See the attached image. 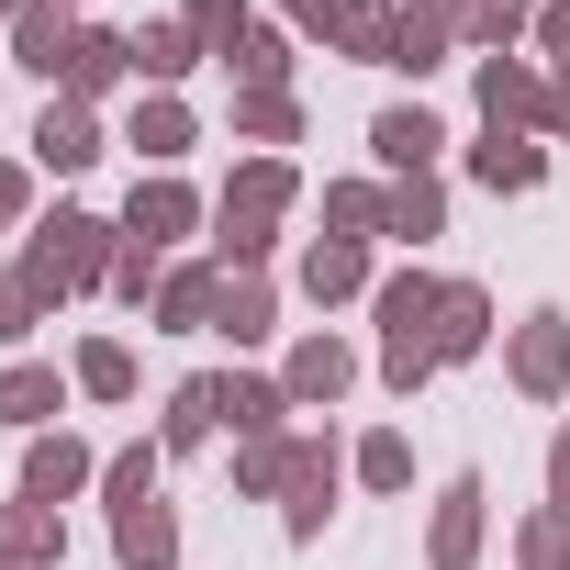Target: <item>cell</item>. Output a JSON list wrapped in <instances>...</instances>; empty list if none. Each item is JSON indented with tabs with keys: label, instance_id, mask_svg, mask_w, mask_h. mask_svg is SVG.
Returning a JSON list of instances; mask_svg holds the SVG:
<instances>
[{
	"label": "cell",
	"instance_id": "obj_12",
	"mask_svg": "<svg viewBox=\"0 0 570 570\" xmlns=\"http://www.w3.org/2000/svg\"><path fill=\"white\" fill-rule=\"evenodd\" d=\"M436 157H448V124L425 101H381L370 112V168L381 179H436Z\"/></svg>",
	"mask_w": 570,
	"mask_h": 570
},
{
	"label": "cell",
	"instance_id": "obj_30",
	"mask_svg": "<svg viewBox=\"0 0 570 570\" xmlns=\"http://www.w3.org/2000/svg\"><path fill=\"white\" fill-rule=\"evenodd\" d=\"M381 235L425 257V246L448 235V179H392V213H381Z\"/></svg>",
	"mask_w": 570,
	"mask_h": 570
},
{
	"label": "cell",
	"instance_id": "obj_13",
	"mask_svg": "<svg viewBox=\"0 0 570 570\" xmlns=\"http://www.w3.org/2000/svg\"><path fill=\"white\" fill-rule=\"evenodd\" d=\"M23 492H35V503H79V492H101V448L68 436V425L23 436Z\"/></svg>",
	"mask_w": 570,
	"mask_h": 570
},
{
	"label": "cell",
	"instance_id": "obj_16",
	"mask_svg": "<svg viewBox=\"0 0 570 570\" xmlns=\"http://www.w3.org/2000/svg\"><path fill=\"white\" fill-rule=\"evenodd\" d=\"M57 90L68 101H112V90H135V35H112V23H79V46H68V68H57Z\"/></svg>",
	"mask_w": 570,
	"mask_h": 570
},
{
	"label": "cell",
	"instance_id": "obj_6",
	"mask_svg": "<svg viewBox=\"0 0 570 570\" xmlns=\"http://www.w3.org/2000/svg\"><path fill=\"white\" fill-rule=\"evenodd\" d=\"M358 370H370V358H358L336 325H303L292 347H279V392H292V414H336V403L358 392Z\"/></svg>",
	"mask_w": 570,
	"mask_h": 570
},
{
	"label": "cell",
	"instance_id": "obj_7",
	"mask_svg": "<svg viewBox=\"0 0 570 570\" xmlns=\"http://www.w3.org/2000/svg\"><path fill=\"white\" fill-rule=\"evenodd\" d=\"M112 224H124V246H157V257H168L179 235H202V224H213V202H202L179 168H135V190H124V213H112Z\"/></svg>",
	"mask_w": 570,
	"mask_h": 570
},
{
	"label": "cell",
	"instance_id": "obj_33",
	"mask_svg": "<svg viewBox=\"0 0 570 570\" xmlns=\"http://www.w3.org/2000/svg\"><path fill=\"white\" fill-rule=\"evenodd\" d=\"M68 381H79V403H135V347L124 336H90L68 358Z\"/></svg>",
	"mask_w": 570,
	"mask_h": 570
},
{
	"label": "cell",
	"instance_id": "obj_1",
	"mask_svg": "<svg viewBox=\"0 0 570 570\" xmlns=\"http://www.w3.org/2000/svg\"><path fill=\"white\" fill-rule=\"evenodd\" d=\"M292 202H303V168H292V157H235V179L213 190V268H224V279L268 268Z\"/></svg>",
	"mask_w": 570,
	"mask_h": 570
},
{
	"label": "cell",
	"instance_id": "obj_32",
	"mask_svg": "<svg viewBox=\"0 0 570 570\" xmlns=\"http://www.w3.org/2000/svg\"><path fill=\"white\" fill-rule=\"evenodd\" d=\"M381 213H392V179L370 168V179H325V235H381Z\"/></svg>",
	"mask_w": 570,
	"mask_h": 570
},
{
	"label": "cell",
	"instance_id": "obj_38",
	"mask_svg": "<svg viewBox=\"0 0 570 570\" xmlns=\"http://www.w3.org/2000/svg\"><path fill=\"white\" fill-rule=\"evenodd\" d=\"M514 570H570V514H548V503H537V514L514 525Z\"/></svg>",
	"mask_w": 570,
	"mask_h": 570
},
{
	"label": "cell",
	"instance_id": "obj_35",
	"mask_svg": "<svg viewBox=\"0 0 570 570\" xmlns=\"http://www.w3.org/2000/svg\"><path fill=\"white\" fill-rule=\"evenodd\" d=\"M146 492H168V448L157 436H135V448L101 459V503H146Z\"/></svg>",
	"mask_w": 570,
	"mask_h": 570
},
{
	"label": "cell",
	"instance_id": "obj_22",
	"mask_svg": "<svg viewBox=\"0 0 570 570\" xmlns=\"http://www.w3.org/2000/svg\"><path fill=\"white\" fill-rule=\"evenodd\" d=\"M470 179H481L492 202H525V190H548V146H537V135H492V124H481Z\"/></svg>",
	"mask_w": 570,
	"mask_h": 570
},
{
	"label": "cell",
	"instance_id": "obj_9",
	"mask_svg": "<svg viewBox=\"0 0 570 570\" xmlns=\"http://www.w3.org/2000/svg\"><path fill=\"white\" fill-rule=\"evenodd\" d=\"M470 101L492 135H548V68L537 57H470Z\"/></svg>",
	"mask_w": 570,
	"mask_h": 570
},
{
	"label": "cell",
	"instance_id": "obj_11",
	"mask_svg": "<svg viewBox=\"0 0 570 570\" xmlns=\"http://www.w3.org/2000/svg\"><path fill=\"white\" fill-rule=\"evenodd\" d=\"M23 146H35V168H46V179H79V168H101V157H112L101 112H90V101H68V90H46V112H35V135H23Z\"/></svg>",
	"mask_w": 570,
	"mask_h": 570
},
{
	"label": "cell",
	"instance_id": "obj_15",
	"mask_svg": "<svg viewBox=\"0 0 570 570\" xmlns=\"http://www.w3.org/2000/svg\"><path fill=\"white\" fill-rule=\"evenodd\" d=\"M213 414L224 436H292V392H279V370H213Z\"/></svg>",
	"mask_w": 570,
	"mask_h": 570
},
{
	"label": "cell",
	"instance_id": "obj_44",
	"mask_svg": "<svg viewBox=\"0 0 570 570\" xmlns=\"http://www.w3.org/2000/svg\"><path fill=\"white\" fill-rule=\"evenodd\" d=\"M537 68H570V0H537Z\"/></svg>",
	"mask_w": 570,
	"mask_h": 570
},
{
	"label": "cell",
	"instance_id": "obj_29",
	"mask_svg": "<svg viewBox=\"0 0 570 570\" xmlns=\"http://www.w3.org/2000/svg\"><path fill=\"white\" fill-rule=\"evenodd\" d=\"M347 481L381 492V503H403V492H414V436H403V425H370V436L347 448Z\"/></svg>",
	"mask_w": 570,
	"mask_h": 570
},
{
	"label": "cell",
	"instance_id": "obj_2",
	"mask_svg": "<svg viewBox=\"0 0 570 570\" xmlns=\"http://www.w3.org/2000/svg\"><path fill=\"white\" fill-rule=\"evenodd\" d=\"M436 314H448V279L414 257V268H381V292H370V325H381V381L414 403L436 381Z\"/></svg>",
	"mask_w": 570,
	"mask_h": 570
},
{
	"label": "cell",
	"instance_id": "obj_28",
	"mask_svg": "<svg viewBox=\"0 0 570 570\" xmlns=\"http://www.w3.org/2000/svg\"><path fill=\"white\" fill-rule=\"evenodd\" d=\"M213 436H224V414H213V370H190V381L157 403V448L190 459V448H213Z\"/></svg>",
	"mask_w": 570,
	"mask_h": 570
},
{
	"label": "cell",
	"instance_id": "obj_42",
	"mask_svg": "<svg viewBox=\"0 0 570 570\" xmlns=\"http://www.w3.org/2000/svg\"><path fill=\"white\" fill-rule=\"evenodd\" d=\"M268 12L292 23V35H314V46H336V12H347V0H268Z\"/></svg>",
	"mask_w": 570,
	"mask_h": 570
},
{
	"label": "cell",
	"instance_id": "obj_24",
	"mask_svg": "<svg viewBox=\"0 0 570 570\" xmlns=\"http://www.w3.org/2000/svg\"><path fill=\"white\" fill-rule=\"evenodd\" d=\"M235 146H246V157L303 146V90H235Z\"/></svg>",
	"mask_w": 570,
	"mask_h": 570
},
{
	"label": "cell",
	"instance_id": "obj_18",
	"mask_svg": "<svg viewBox=\"0 0 570 570\" xmlns=\"http://www.w3.org/2000/svg\"><path fill=\"white\" fill-rule=\"evenodd\" d=\"M0 570H68V503H35V492L0 503Z\"/></svg>",
	"mask_w": 570,
	"mask_h": 570
},
{
	"label": "cell",
	"instance_id": "obj_48",
	"mask_svg": "<svg viewBox=\"0 0 570 570\" xmlns=\"http://www.w3.org/2000/svg\"><path fill=\"white\" fill-rule=\"evenodd\" d=\"M23 12H35V0H0V23H23Z\"/></svg>",
	"mask_w": 570,
	"mask_h": 570
},
{
	"label": "cell",
	"instance_id": "obj_27",
	"mask_svg": "<svg viewBox=\"0 0 570 570\" xmlns=\"http://www.w3.org/2000/svg\"><path fill=\"white\" fill-rule=\"evenodd\" d=\"M190 68H213L202 46H190V23L168 12V23H135V90H179Z\"/></svg>",
	"mask_w": 570,
	"mask_h": 570
},
{
	"label": "cell",
	"instance_id": "obj_40",
	"mask_svg": "<svg viewBox=\"0 0 570 570\" xmlns=\"http://www.w3.org/2000/svg\"><path fill=\"white\" fill-rule=\"evenodd\" d=\"M448 57H459V35H436V23H414V12H403V57H392V79H414V90H425Z\"/></svg>",
	"mask_w": 570,
	"mask_h": 570
},
{
	"label": "cell",
	"instance_id": "obj_49",
	"mask_svg": "<svg viewBox=\"0 0 570 570\" xmlns=\"http://www.w3.org/2000/svg\"><path fill=\"white\" fill-rule=\"evenodd\" d=\"M68 12H90V0H68Z\"/></svg>",
	"mask_w": 570,
	"mask_h": 570
},
{
	"label": "cell",
	"instance_id": "obj_14",
	"mask_svg": "<svg viewBox=\"0 0 570 570\" xmlns=\"http://www.w3.org/2000/svg\"><path fill=\"white\" fill-rule=\"evenodd\" d=\"M68 403H79V381H68L57 358H12V370H0V425H12V436L68 425Z\"/></svg>",
	"mask_w": 570,
	"mask_h": 570
},
{
	"label": "cell",
	"instance_id": "obj_20",
	"mask_svg": "<svg viewBox=\"0 0 570 570\" xmlns=\"http://www.w3.org/2000/svg\"><path fill=\"white\" fill-rule=\"evenodd\" d=\"M213 303H224V268L213 257H168V292H157V336H213Z\"/></svg>",
	"mask_w": 570,
	"mask_h": 570
},
{
	"label": "cell",
	"instance_id": "obj_39",
	"mask_svg": "<svg viewBox=\"0 0 570 570\" xmlns=\"http://www.w3.org/2000/svg\"><path fill=\"white\" fill-rule=\"evenodd\" d=\"M157 292H168V257H157V246H124V268H112V303H124V314H157Z\"/></svg>",
	"mask_w": 570,
	"mask_h": 570
},
{
	"label": "cell",
	"instance_id": "obj_5",
	"mask_svg": "<svg viewBox=\"0 0 570 570\" xmlns=\"http://www.w3.org/2000/svg\"><path fill=\"white\" fill-rule=\"evenodd\" d=\"M503 381H514V403H570V314H559V303H525V314H514Z\"/></svg>",
	"mask_w": 570,
	"mask_h": 570
},
{
	"label": "cell",
	"instance_id": "obj_34",
	"mask_svg": "<svg viewBox=\"0 0 570 570\" xmlns=\"http://www.w3.org/2000/svg\"><path fill=\"white\" fill-rule=\"evenodd\" d=\"M459 46H481V57H514V46H537V0H470Z\"/></svg>",
	"mask_w": 570,
	"mask_h": 570
},
{
	"label": "cell",
	"instance_id": "obj_26",
	"mask_svg": "<svg viewBox=\"0 0 570 570\" xmlns=\"http://www.w3.org/2000/svg\"><path fill=\"white\" fill-rule=\"evenodd\" d=\"M68 46H79V12H68V0H35V12L12 23V68H35L46 90H57V68H68Z\"/></svg>",
	"mask_w": 570,
	"mask_h": 570
},
{
	"label": "cell",
	"instance_id": "obj_47",
	"mask_svg": "<svg viewBox=\"0 0 570 570\" xmlns=\"http://www.w3.org/2000/svg\"><path fill=\"white\" fill-rule=\"evenodd\" d=\"M548 135L570 146V68H548Z\"/></svg>",
	"mask_w": 570,
	"mask_h": 570
},
{
	"label": "cell",
	"instance_id": "obj_23",
	"mask_svg": "<svg viewBox=\"0 0 570 570\" xmlns=\"http://www.w3.org/2000/svg\"><path fill=\"white\" fill-rule=\"evenodd\" d=\"M213 336H224L235 358L279 336V279H268V268H246V279H224V303H213Z\"/></svg>",
	"mask_w": 570,
	"mask_h": 570
},
{
	"label": "cell",
	"instance_id": "obj_43",
	"mask_svg": "<svg viewBox=\"0 0 570 570\" xmlns=\"http://www.w3.org/2000/svg\"><path fill=\"white\" fill-rule=\"evenodd\" d=\"M35 325H46V303H35V292H23V279H0V347H23V336H35Z\"/></svg>",
	"mask_w": 570,
	"mask_h": 570
},
{
	"label": "cell",
	"instance_id": "obj_8",
	"mask_svg": "<svg viewBox=\"0 0 570 570\" xmlns=\"http://www.w3.org/2000/svg\"><path fill=\"white\" fill-rule=\"evenodd\" d=\"M481 537H492V481L448 470L436 503H425V570H481Z\"/></svg>",
	"mask_w": 570,
	"mask_h": 570
},
{
	"label": "cell",
	"instance_id": "obj_41",
	"mask_svg": "<svg viewBox=\"0 0 570 570\" xmlns=\"http://www.w3.org/2000/svg\"><path fill=\"white\" fill-rule=\"evenodd\" d=\"M35 179H46L35 157H0V235H35V224H46V213H35Z\"/></svg>",
	"mask_w": 570,
	"mask_h": 570
},
{
	"label": "cell",
	"instance_id": "obj_45",
	"mask_svg": "<svg viewBox=\"0 0 570 570\" xmlns=\"http://www.w3.org/2000/svg\"><path fill=\"white\" fill-rule=\"evenodd\" d=\"M548 514H570V414H559V436H548Z\"/></svg>",
	"mask_w": 570,
	"mask_h": 570
},
{
	"label": "cell",
	"instance_id": "obj_21",
	"mask_svg": "<svg viewBox=\"0 0 570 570\" xmlns=\"http://www.w3.org/2000/svg\"><path fill=\"white\" fill-rule=\"evenodd\" d=\"M492 336H503L492 292H481V279H448V314H436V370H470V358H492Z\"/></svg>",
	"mask_w": 570,
	"mask_h": 570
},
{
	"label": "cell",
	"instance_id": "obj_19",
	"mask_svg": "<svg viewBox=\"0 0 570 570\" xmlns=\"http://www.w3.org/2000/svg\"><path fill=\"white\" fill-rule=\"evenodd\" d=\"M112 570H179V503L168 492L112 503Z\"/></svg>",
	"mask_w": 570,
	"mask_h": 570
},
{
	"label": "cell",
	"instance_id": "obj_4",
	"mask_svg": "<svg viewBox=\"0 0 570 570\" xmlns=\"http://www.w3.org/2000/svg\"><path fill=\"white\" fill-rule=\"evenodd\" d=\"M35 246L57 257L68 303H79V292H112V268H124V224H112V213H90V202H57V213L35 224Z\"/></svg>",
	"mask_w": 570,
	"mask_h": 570
},
{
	"label": "cell",
	"instance_id": "obj_37",
	"mask_svg": "<svg viewBox=\"0 0 570 570\" xmlns=\"http://www.w3.org/2000/svg\"><path fill=\"white\" fill-rule=\"evenodd\" d=\"M303 436V425H292ZM292 436H246L235 448V503H279V481H292Z\"/></svg>",
	"mask_w": 570,
	"mask_h": 570
},
{
	"label": "cell",
	"instance_id": "obj_36",
	"mask_svg": "<svg viewBox=\"0 0 570 570\" xmlns=\"http://www.w3.org/2000/svg\"><path fill=\"white\" fill-rule=\"evenodd\" d=\"M179 23H190V46L224 68V57L246 46V23H257V0H179Z\"/></svg>",
	"mask_w": 570,
	"mask_h": 570
},
{
	"label": "cell",
	"instance_id": "obj_3",
	"mask_svg": "<svg viewBox=\"0 0 570 570\" xmlns=\"http://www.w3.org/2000/svg\"><path fill=\"white\" fill-rule=\"evenodd\" d=\"M336 492H347V448H336V425L292 436V481H279V537H292V548H314V537L336 525Z\"/></svg>",
	"mask_w": 570,
	"mask_h": 570
},
{
	"label": "cell",
	"instance_id": "obj_25",
	"mask_svg": "<svg viewBox=\"0 0 570 570\" xmlns=\"http://www.w3.org/2000/svg\"><path fill=\"white\" fill-rule=\"evenodd\" d=\"M336 57L347 68H392L403 57V0H347L336 12Z\"/></svg>",
	"mask_w": 570,
	"mask_h": 570
},
{
	"label": "cell",
	"instance_id": "obj_31",
	"mask_svg": "<svg viewBox=\"0 0 570 570\" xmlns=\"http://www.w3.org/2000/svg\"><path fill=\"white\" fill-rule=\"evenodd\" d=\"M235 90H292V23H246V46L224 57Z\"/></svg>",
	"mask_w": 570,
	"mask_h": 570
},
{
	"label": "cell",
	"instance_id": "obj_17",
	"mask_svg": "<svg viewBox=\"0 0 570 570\" xmlns=\"http://www.w3.org/2000/svg\"><path fill=\"white\" fill-rule=\"evenodd\" d=\"M124 146H135V168H179V157L202 146V112H190L179 90H135V112H124Z\"/></svg>",
	"mask_w": 570,
	"mask_h": 570
},
{
	"label": "cell",
	"instance_id": "obj_10",
	"mask_svg": "<svg viewBox=\"0 0 570 570\" xmlns=\"http://www.w3.org/2000/svg\"><path fill=\"white\" fill-rule=\"evenodd\" d=\"M292 292H303L314 314H336V303H370V292H381V257H370L358 235H303V257H292Z\"/></svg>",
	"mask_w": 570,
	"mask_h": 570
},
{
	"label": "cell",
	"instance_id": "obj_46",
	"mask_svg": "<svg viewBox=\"0 0 570 570\" xmlns=\"http://www.w3.org/2000/svg\"><path fill=\"white\" fill-rule=\"evenodd\" d=\"M403 12H414V23H436V35H459V23H470V0H403Z\"/></svg>",
	"mask_w": 570,
	"mask_h": 570
}]
</instances>
